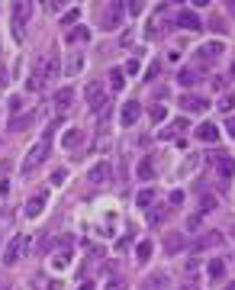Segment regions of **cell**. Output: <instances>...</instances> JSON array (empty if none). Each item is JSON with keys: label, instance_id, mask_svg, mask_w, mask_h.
<instances>
[{"label": "cell", "instance_id": "cell-2", "mask_svg": "<svg viewBox=\"0 0 235 290\" xmlns=\"http://www.w3.org/2000/svg\"><path fill=\"white\" fill-rule=\"evenodd\" d=\"M223 55H226V42H223V39H210V42H203L197 48V61H200V65H216Z\"/></svg>", "mask_w": 235, "mask_h": 290}, {"label": "cell", "instance_id": "cell-49", "mask_svg": "<svg viewBox=\"0 0 235 290\" xmlns=\"http://www.w3.org/2000/svg\"><path fill=\"white\" fill-rule=\"evenodd\" d=\"M0 290H10V284H0Z\"/></svg>", "mask_w": 235, "mask_h": 290}, {"label": "cell", "instance_id": "cell-50", "mask_svg": "<svg viewBox=\"0 0 235 290\" xmlns=\"http://www.w3.org/2000/svg\"><path fill=\"white\" fill-rule=\"evenodd\" d=\"M232 78H235V65H232Z\"/></svg>", "mask_w": 235, "mask_h": 290}, {"label": "cell", "instance_id": "cell-26", "mask_svg": "<svg viewBox=\"0 0 235 290\" xmlns=\"http://www.w3.org/2000/svg\"><path fill=\"white\" fill-rule=\"evenodd\" d=\"M135 203H139L142 210H148V206L155 203V187H142L139 193H135Z\"/></svg>", "mask_w": 235, "mask_h": 290}, {"label": "cell", "instance_id": "cell-6", "mask_svg": "<svg viewBox=\"0 0 235 290\" xmlns=\"http://www.w3.org/2000/svg\"><path fill=\"white\" fill-rule=\"evenodd\" d=\"M122 10H126L122 3H103L100 6V26L103 29H116L122 19Z\"/></svg>", "mask_w": 235, "mask_h": 290}, {"label": "cell", "instance_id": "cell-38", "mask_svg": "<svg viewBox=\"0 0 235 290\" xmlns=\"http://www.w3.org/2000/svg\"><path fill=\"white\" fill-rule=\"evenodd\" d=\"M200 168V155H190L187 161H184V171H197Z\"/></svg>", "mask_w": 235, "mask_h": 290}, {"label": "cell", "instance_id": "cell-1", "mask_svg": "<svg viewBox=\"0 0 235 290\" xmlns=\"http://www.w3.org/2000/svg\"><path fill=\"white\" fill-rule=\"evenodd\" d=\"M52 133H55V126H48L45 133H42V139H39L36 145H29V151H26V158H23V174H32V171L39 168V164L48 158V145H52Z\"/></svg>", "mask_w": 235, "mask_h": 290}, {"label": "cell", "instance_id": "cell-29", "mask_svg": "<svg viewBox=\"0 0 235 290\" xmlns=\"http://www.w3.org/2000/svg\"><path fill=\"white\" fill-rule=\"evenodd\" d=\"M23 107H26V97H19V94H13L10 100H6V110H10L13 116H16V113H19V110H23Z\"/></svg>", "mask_w": 235, "mask_h": 290}, {"label": "cell", "instance_id": "cell-43", "mask_svg": "<svg viewBox=\"0 0 235 290\" xmlns=\"http://www.w3.org/2000/svg\"><path fill=\"white\" fill-rule=\"evenodd\" d=\"M126 10H129V13H132V16H139V13L145 10V6H142V3H129V6H126Z\"/></svg>", "mask_w": 235, "mask_h": 290}, {"label": "cell", "instance_id": "cell-35", "mask_svg": "<svg viewBox=\"0 0 235 290\" xmlns=\"http://www.w3.org/2000/svg\"><path fill=\"white\" fill-rule=\"evenodd\" d=\"M78 19H81V10H68L61 23H65V26H71V29H74V23H78Z\"/></svg>", "mask_w": 235, "mask_h": 290}, {"label": "cell", "instance_id": "cell-33", "mask_svg": "<svg viewBox=\"0 0 235 290\" xmlns=\"http://www.w3.org/2000/svg\"><path fill=\"white\" fill-rule=\"evenodd\" d=\"M216 210V197H210V193H206L203 200H200V216H203V213H213Z\"/></svg>", "mask_w": 235, "mask_h": 290}, {"label": "cell", "instance_id": "cell-51", "mask_svg": "<svg viewBox=\"0 0 235 290\" xmlns=\"http://www.w3.org/2000/svg\"><path fill=\"white\" fill-rule=\"evenodd\" d=\"M184 290H193V287H184Z\"/></svg>", "mask_w": 235, "mask_h": 290}, {"label": "cell", "instance_id": "cell-3", "mask_svg": "<svg viewBox=\"0 0 235 290\" xmlns=\"http://www.w3.org/2000/svg\"><path fill=\"white\" fill-rule=\"evenodd\" d=\"M26 245H29V239H26V236H13L10 242H6L3 255H0V258H3V265H6V268H10V265H16V261L26 255Z\"/></svg>", "mask_w": 235, "mask_h": 290}, {"label": "cell", "instance_id": "cell-5", "mask_svg": "<svg viewBox=\"0 0 235 290\" xmlns=\"http://www.w3.org/2000/svg\"><path fill=\"white\" fill-rule=\"evenodd\" d=\"M13 32H16V39L23 42V32H26V19H29L32 13V3H26V0H19V3H13Z\"/></svg>", "mask_w": 235, "mask_h": 290}, {"label": "cell", "instance_id": "cell-19", "mask_svg": "<svg viewBox=\"0 0 235 290\" xmlns=\"http://www.w3.org/2000/svg\"><path fill=\"white\" fill-rule=\"evenodd\" d=\"M65 42L68 45H81V42H91V29H87V26H74L71 32H68L65 36Z\"/></svg>", "mask_w": 235, "mask_h": 290}, {"label": "cell", "instance_id": "cell-25", "mask_svg": "<svg viewBox=\"0 0 235 290\" xmlns=\"http://www.w3.org/2000/svg\"><path fill=\"white\" fill-rule=\"evenodd\" d=\"M177 81H181L184 87H193V84H197V81H200V71H197V68H181V74H177Z\"/></svg>", "mask_w": 235, "mask_h": 290}, {"label": "cell", "instance_id": "cell-15", "mask_svg": "<svg viewBox=\"0 0 235 290\" xmlns=\"http://www.w3.org/2000/svg\"><path fill=\"white\" fill-rule=\"evenodd\" d=\"M139 116H142L139 100H126V107H122V113H119V123H122V126H135Z\"/></svg>", "mask_w": 235, "mask_h": 290}, {"label": "cell", "instance_id": "cell-42", "mask_svg": "<svg viewBox=\"0 0 235 290\" xmlns=\"http://www.w3.org/2000/svg\"><path fill=\"white\" fill-rule=\"evenodd\" d=\"M122 71H129V74H135V71H139V58H132V61H129V65H126V68H122Z\"/></svg>", "mask_w": 235, "mask_h": 290}, {"label": "cell", "instance_id": "cell-28", "mask_svg": "<svg viewBox=\"0 0 235 290\" xmlns=\"http://www.w3.org/2000/svg\"><path fill=\"white\" fill-rule=\"evenodd\" d=\"M216 110H219V113H232V110H235V94H223L216 100Z\"/></svg>", "mask_w": 235, "mask_h": 290}, {"label": "cell", "instance_id": "cell-16", "mask_svg": "<svg viewBox=\"0 0 235 290\" xmlns=\"http://www.w3.org/2000/svg\"><path fill=\"white\" fill-rule=\"evenodd\" d=\"M177 26H181V29H190V32H197L200 26H203V19H200L193 10H181V13H177Z\"/></svg>", "mask_w": 235, "mask_h": 290}, {"label": "cell", "instance_id": "cell-13", "mask_svg": "<svg viewBox=\"0 0 235 290\" xmlns=\"http://www.w3.org/2000/svg\"><path fill=\"white\" fill-rule=\"evenodd\" d=\"M187 248V236L184 232H168L164 236V255H181Z\"/></svg>", "mask_w": 235, "mask_h": 290}, {"label": "cell", "instance_id": "cell-22", "mask_svg": "<svg viewBox=\"0 0 235 290\" xmlns=\"http://www.w3.org/2000/svg\"><path fill=\"white\" fill-rule=\"evenodd\" d=\"M36 110H26V113H19V116H13V120H10V126L13 129H16V133H19V129H26V126H29V123H36Z\"/></svg>", "mask_w": 235, "mask_h": 290}, {"label": "cell", "instance_id": "cell-48", "mask_svg": "<svg viewBox=\"0 0 235 290\" xmlns=\"http://www.w3.org/2000/svg\"><path fill=\"white\" fill-rule=\"evenodd\" d=\"M229 13H232V16H235V3H229Z\"/></svg>", "mask_w": 235, "mask_h": 290}, {"label": "cell", "instance_id": "cell-45", "mask_svg": "<svg viewBox=\"0 0 235 290\" xmlns=\"http://www.w3.org/2000/svg\"><path fill=\"white\" fill-rule=\"evenodd\" d=\"M81 290H97V287H94V281H84V284H81Z\"/></svg>", "mask_w": 235, "mask_h": 290}, {"label": "cell", "instance_id": "cell-11", "mask_svg": "<svg viewBox=\"0 0 235 290\" xmlns=\"http://www.w3.org/2000/svg\"><path fill=\"white\" fill-rule=\"evenodd\" d=\"M181 110L184 113H206V110H210V100H203V97H197V94H184Z\"/></svg>", "mask_w": 235, "mask_h": 290}, {"label": "cell", "instance_id": "cell-36", "mask_svg": "<svg viewBox=\"0 0 235 290\" xmlns=\"http://www.w3.org/2000/svg\"><path fill=\"white\" fill-rule=\"evenodd\" d=\"M200 223H203V216H200V213L187 216V229H190V232H197V229H200Z\"/></svg>", "mask_w": 235, "mask_h": 290}, {"label": "cell", "instance_id": "cell-47", "mask_svg": "<svg viewBox=\"0 0 235 290\" xmlns=\"http://www.w3.org/2000/svg\"><path fill=\"white\" fill-rule=\"evenodd\" d=\"M223 290H235V281H229V284H226V287H223Z\"/></svg>", "mask_w": 235, "mask_h": 290}, {"label": "cell", "instance_id": "cell-23", "mask_svg": "<svg viewBox=\"0 0 235 290\" xmlns=\"http://www.w3.org/2000/svg\"><path fill=\"white\" fill-rule=\"evenodd\" d=\"M206 274H210V281H223L226 278V261L223 258H213L210 265H206Z\"/></svg>", "mask_w": 235, "mask_h": 290}, {"label": "cell", "instance_id": "cell-20", "mask_svg": "<svg viewBox=\"0 0 235 290\" xmlns=\"http://www.w3.org/2000/svg\"><path fill=\"white\" fill-rule=\"evenodd\" d=\"M139 290H168V278L164 274H148L139 284Z\"/></svg>", "mask_w": 235, "mask_h": 290}, {"label": "cell", "instance_id": "cell-44", "mask_svg": "<svg viewBox=\"0 0 235 290\" xmlns=\"http://www.w3.org/2000/svg\"><path fill=\"white\" fill-rule=\"evenodd\" d=\"M10 174V161H0V177H6Z\"/></svg>", "mask_w": 235, "mask_h": 290}, {"label": "cell", "instance_id": "cell-39", "mask_svg": "<svg viewBox=\"0 0 235 290\" xmlns=\"http://www.w3.org/2000/svg\"><path fill=\"white\" fill-rule=\"evenodd\" d=\"M103 290H129V284H126V281H119V278H116V281H110V284L103 287Z\"/></svg>", "mask_w": 235, "mask_h": 290}, {"label": "cell", "instance_id": "cell-18", "mask_svg": "<svg viewBox=\"0 0 235 290\" xmlns=\"http://www.w3.org/2000/svg\"><path fill=\"white\" fill-rule=\"evenodd\" d=\"M197 139L200 142H219V126H213V123H200V126H197Z\"/></svg>", "mask_w": 235, "mask_h": 290}, {"label": "cell", "instance_id": "cell-8", "mask_svg": "<svg viewBox=\"0 0 235 290\" xmlns=\"http://www.w3.org/2000/svg\"><path fill=\"white\" fill-rule=\"evenodd\" d=\"M84 142H87V133L81 126H71V129H65V133H61V148H65V151L81 148Z\"/></svg>", "mask_w": 235, "mask_h": 290}, {"label": "cell", "instance_id": "cell-14", "mask_svg": "<svg viewBox=\"0 0 235 290\" xmlns=\"http://www.w3.org/2000/svg\"><path fill=\"white\" fill-rule=\"evenodd\" d=\"M68 265H71V239H65V242H61V248L55 252V258H52V271H65Z\"/></svg>", "mask_w": 235, "mask_h": 290}, {"label": "cell", "instance_id": "cell-32", "mask_svg": "<svg viewBox=\"0 0 235 290\" xmlns=\"http://www.w3.org/2000/svg\"><path fill=\"white\" fill-rule=\"evenodd\" d=\"M68 181V168H55L52 171V187H61Z\"/></svg>", "mask_w": 235, "mask_h": 290}, {"label": "cell", "instance_id": "cell-21", "mask_svg": "<svg viewBox=\"0 0 235 290\" xmlns=\"http://www.w3.org/2000/svg\"><path fill=\"white\" fill-rule=\"evenodd\" d=\"M135 174H139L142 181H151V177H155V158L145 155L142 161H139V168H135Z\"/></svg>", "mask_w": 235, "mask_h": 290}, {"label": "cell", "instance_id": "cell-31", "mask_svg": "<svg viewBox=\"0 0 235 290\" xmlns=\"http://www.w3.org/2000/svg\"><path fill=\"white\" fill-rule=\"evenodd\" d=\"M181 129H187V120H174V123H171V129H161V139H171V136L181 133Z\"/></svg>", "mask_w": 235, "mask_h": 290}, {"label": "cell", "instance_id": "cell-27", "mask_svg": "<svg viewBox=\"0 0 235 290\" xmlns=\"http://www.w3.org/2000/svg\"><path fill=\"white\" fill-rule=\"evenodd\" d=\"M122 84H126V71H122V68H113V71H110V87H113V91H122Z\"/></svg>", "mask_w": 235, "mask_h": 290}, {"label": "cell", "instance_id": "cell-41", "mask_svg": "<svg viewBox=\"0 0 235 290\" xmlns=\"http://www.w3.org/2000/svg\"><path fill=\"white\" fill-rule=\"evenodd\" d=\"M6 81H10V78H6V65H3V61H0V91H3V87H6Z\"/></svg>", "mask_w": 235, "mask_h": 290}, {"label": "cell", "instance_id": "cell-9", "mask_svg": "<svg viewBox=\"0 0 235 290\" xmlns=\"http://www.w3.org/2000/svg\"><path fill=\"white\" fill-rule=\"evenodd\" d=\"M219 245H223V232L210 229V232H203L200 239L190 242V252H206V248H219Z\"/></svg>", "mask_w": 235, "mask_h": 290}, {"label": "cell", "instance_id": "cell-24", "mask_svg": "<svg viewBox=\"0 0 235 290\" xmlns=\"http://www.w3.org/2000/svg\"><path fill=\"white\" fill-rule=\"evenodd\" d=\"M151 252H155V245H151L148 239H142L139 245H135V261H139V265H145V261L151 258Z\"/></svg>", "mask_w": 235, "mask_h": 290}, {"label": "cell", "instance_id": "cell-34", "mask_svg": "<svg viewBox=\"0 0 235 290\" xmlns=\"http://www.w3.org/2000/svg\"><path fill=\"white\" fill-rule=\"evenodd\" d=\"M81 68H84V55H74V58L68 61V74H78Z\"/></svg>", "mask_w": 235, "mask_h": 290}, {"label": "cell", "instance_id": "cell-30", "mask_svg": "<svg viewBox=\"0 0 235 290\" xmlns=\"http://www.w3.org/2000/svg\"><path fill=\"white\" fill-rule=\"evenodd\" d=\"M42 84H45V78L36 71V68H32V78L26 81V91H42Z\"/></svg>", "mask_w": 235, "mask_h": 290}, {"label": "cell", "instance_id": "cell-40", "mask_svg": "<svg viewBox=\"0 0 235 290\" xmlns=\"http://www.w3.org/2000/svg\"><path fill=\"white\" fill-rule=\"evenodd\" d=\"M164 116H168V110H164V107H151V120H155V123H161Z\"/></svg>", "mask_w": 235, "mask_h": 290}, {"label": "cell", "instance_id": "cell-46", "mask_svg": "<svg viewBox=\"0 0 235 290\" xmlns=\"http://www.w3.org/2000/svg\"><path fill=\"white\" fill-rule=\"evenodd\" d=\"M226 126H229V136L235 139V120H229V123H226Z\"/></svg>", "mask_w": 235, "mask_h": 290}, {"label": "cell", "instance_id": "cell-7", "mask_svg": "<svg viewBox=\"0 0 235 290\" xmlns=\"http://www.w3.org/2000/svg\"><path fill=\"white\" fill-rule=\"evenodd\" d=\"M45 203H48V193H45V190L32 193V197L26 200V206H23L26 219H39V216H42V213H45Z\"/></svg>", "mask_w": 235, "mask_h": 290}, {"label": "cell", "instance_id": "cell-17", "mask_svg": "<svg viewBox=\"0 0 235 290\" xmlns=\"http://www.w3.org/2000/svg\"><path fill=\"white\" fill-rule=\"evenodd\" d=\"M52 100H55V110H58V113H65V110H71V103H74V91H71V87H61Z\"/></svg>", "mask_w": 235, "mask_h": 290}, {"label": "cell", "instance_id": "cell-12", "mask_svg": "<svg viewBox=\"0 0 235 290\" xmlns=\"http://www.w3.org/2000/svg\"><path fill=\"white\" fill-rule=\"evenodd\" d=\"M213 164H216V174L223 177V181H229V177L235 174V161L229 155H223V151L216 148V155H213Z\"/></svg>", "mask_w": 235, "mask_h": 290}, {"label": "cell", "instance_id": "cell-37", "mask_svg": "<svg viewBox=\"0 0 235 290\" xmlns=\"http://www.w3.org/2000/svg\"><path fill=\"white\" fill-rule=\"evenodd\" d=\"M148 223H151V226L164 223V210H151V213H148Z\"/></svg>", "mask_w": 235, "mask_h": 290}, {"label": "cell", "instance_id": "cell-10", "mask_svg": "<svg viewBox=\"0 0 235 290\" xmlns=\"http://www.w3.org/2000/svg\"><path fill=\"white\" fill-rule=\"evenodd\" d=\"M110 177H113V164H110V161H97L94 168L87 171V181L97 184V187H100V184H107Z\"/></svg>", "mask_w": 235, "mask_h": 290}, {"label": "cell", "instance_id": "cell-4", "mask_svg": "<svg viewBox=\"0 0 235 290\" xmlns=\"http://www.w3.org/2000/svg\"><path fill=\"white\" fill-rule=\"evenodd\" d=\"M84 97H87V110H94V113H103L107 110V91H103V84H97V81H91L87 84V91H84Z\"/></svg>", "mask_w": 235, "mask_h": 290}]
</instances>
